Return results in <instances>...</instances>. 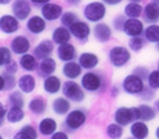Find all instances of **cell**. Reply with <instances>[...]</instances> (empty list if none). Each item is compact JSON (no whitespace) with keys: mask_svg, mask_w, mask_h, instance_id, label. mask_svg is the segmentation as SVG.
<instances>
[{"mask_svg":"<svg viewBox=\"0 0 159 139\" xmlns=\"http://www.w3.org/2000/svg\"><path fill=\"white\" fill-rule=\"evenodd\" d=\"M105 14H106V7L104 5V2H100V1L90 2L84 8V16L89 21H92V23L100 21L105 17Z\"/></svg>","mask_w":159,"mask_h":139,"instance_id":"cell-1","label":"cell"},{"mask_svg":"<svg viewBox=\"0 0 159 139\" xmlns=\"http://www.w3.org/2000/svg\"><path fill=\"white\" fill-rule=\"evenodd\" d=\"M108 59L114 67H123L130 61V51L124 46H114L108 52Z\"/></svg>","mask_w":159,"mask_h":139,"instance_id":"cell-2","label":"cell"},{"mask_svg":"<svg viewBox=\"0 0 159 139\" xmlns=\"http://www.w3.org/2000/svg\"><path fill=\"white\" fill-rule=\"evenodd\" d=\"M123 88L129 94H142L143 91L145 90L144 79L137 74L127 75L123 81Z\"/></svg>","mask_w":159,"mask_h":139,"instance_id":"cell-3","label":"cell"},{"mask_svg":"<svg viewBox=\"0 0 159 139\" xmlns=\"http://www.w3.org/2000/svg\"><path fill=\"white\" fill-rule=\"evenodd\" d=\"M63 93L66 98L74 101V103H80L85 99V93L83 91V88L77 83L71 80L64 83Z\"/></svg>","mask_w":159,"mask_h":139,"instance_id":"cell-4","label":"cell"},{"mask_svg":"<svg viewBox=\"0 0 159 139\" xmlns=\"http://www.w3.org/2000/svg\"><path fill=\"white\" fill-rule=\"evenodd\" d=\"M86 122V114L84 111L81 110H73L68 112L65 119V125L66 128H70L71 131H75L80 128Z\"/></svg>","mask_w":159,"mask_h":139,"instance_id":"cell-5","label":"cell"},{"mask_svg":"<svg viewBox=\"0 0 159 139\" xmlns=\"http://www.w3.org/2000/svg\"><path fill=\"white\" fill-rule=\"evenodd\" d=\"M81 86L83 88H85L86 91L96 92L98 90H100V87H102V79L97 73L87 72L81 78Z\"/></svg>","mask_w":159,"mask_h":139,"instance_id":"cell-6","label":"cell"},{"mask_svg":"<svg viewBox=\"0 0 159 139\" xmlns=\"http://www.w3.org/2000/svg\"><path fill=\"white\" fill-rule=\"evenodd\" d=\"M12 11L17 19L25 20L31 13V6L26 0H14L12 4Z\"/></svg>","mask_w":159,"mask_h":139,"instance_id":"cell-7","label":"cell"},{"mask_svg":"<svg viewBox=\"0 0 159 139\" xmlns=\"http://www.w3.org/2000/svg\"><path fill=\"white\" fill-rule=\"evenodd\" d=\"M41 14L46 20L53 21V20H57L63 16V7L60 5H57V4L47 2L41 7Z\"/></svg>","mask_w":159,"mask_h":139,"instance_id":"cell-8","label":"cell"},{"mask_svg":"<svg viewBox=\"0 0 159 139\" xmlns=\"http://www.w3.org/2000/svg\"><path fill=\"white\" fill-rule=\"evenodd\" d=\"M19 29V23L18 19L13 16L5 14L0 18V31L6 34H12Z\"/></svg>","mask_w":159,"mask_h":139,"instance_id":"cell-9","label":"cell"},{"mask_svg":"<svg viewBox=\"0 0 159 139\" xmlns=\"http://www.w3.org/2000/svg\"><path fill=\"white\" fill-rule=\"evenodd\" d=\"M123 31L130 37H139L144 31L143 21H140L139 19H134V18L126 19Z\"/></svg>","mask_w":159,"mask_h":139,"instance_id":"cell-10","label":"cell"},{"mask_svg":"<svg viewBox=\"0 0 159 139\" xmlns=\"http://www.w3.org/2000/svg\"><path fill=\"white\" fill-rule=\"evenodd\" d=\"M70 32L78 39V40L84 41L89 38V35L91 33L90 26L84 21H77L72 26H70Z\"/></svg>","mask_w":159,"mask_h":139,"instance_id":"cell-11","label":"cell"},{"mask_svg":"<svg viewBox=\"0 0 159 139\" xmlns=\"http://www.w3.org/2000/svg\"><path fill=\"white\" fill-rule=\"evenodd\" d=\"M114 122L117 123V124H119V125H121L123 128L130 125L131 123H134L133 122L131 109L125 107V106L117 109L116 113H114Z\"/></svg>","mask_w":159,"mask_h":139,"instance_id":"cell-12","label":"cell"},{"mask_svg":"<svg viewBox=\"0 0 159 139\" xmlns=\"http://www.w3.org/2000/svg\"><path fill=\"white\" fill-rule=\"evenodd\" d=\"M131 136L136 139H146L150 134V130L146 123L144 122H134L131 124L130 126Z\"/></svg>","mask_w":159,"mask_h":139,"instance_id":"cell-13","label":"cell"},{"mask_svg":"<svg viewBox=\"0 0 159 139\" xmlns=\"http://www.w3.org/2000/svg\"><path fill=\"white\" fill-rule=\"evenodd\" d=\"M93 33L94 37L100 43H106L111 39V35H112V29L108 26L107 24L99 23L97 24L93 29Z\"/></svg>","mask_w":159,"mask_h":139,"instance_id":"cell-14","label":"cell"},{"mask_svg":"<svg viewBox=\"0 0 159 139\" xmlns=\"http://www.w3.org/2000/svg\"><path fill=\"white\" fill-rule=\"evenodd\" d=\"M53 43L51 40H43L38 46L34 48V56L38 59H45L48 58L53 52Z\"/></svg>","mask_w":159,"mask_h":139,"instance_id":"cell-15","label":"cell"},{"mask_svg":"<svg viewBox=\"0 0 159 139\" xmlns=\"http://www.w3.org/2000/svg\"><path fill=\"white\" fill-rule=\"evenodd\" d=\"M12 51L17 54H25L30 50V41L26 37H16L11 44Z\"/></svg>","mask_w":159,"mask_h":139,"instance_id":"cell-16","label":"cell"},{"mask_svg":"<svg viewBox=\"0 0 159 139\" xmlns=\"http://www.w3.org/2000/svg\"><path fill=\"white\" fill-rule=\"evenodd\" d=\"M57 131V122L53 118H44L39 123V132L43 136H52Z\"/></svg>","mask_w":159,"mask_h":139,"instance_id":"cell-17","label":"cell"},{"mask_svg":"<svg viewBox=\"0 0 159 139\" xmlns=\"http://www.w3.org/2000/svg\"><path fill=\"white\" fill-rule=\"evenodd\" d=\"M99 63V59L97 57L94 53L85 52L81 53L79 57V65L83 69L86 70H91L94 69L97 65Z\"/></svg>","mask_w":159,"mask_h":139,"instance_id":"cell-18","label":"cell"},{"mask_svg":"<svg viewBox=\"0 0 159 139\" xmlns=\"http://www.w3.org/2000/svg\"><path fill=\"white\" fill-rule=\"evenodd\" d=\"M58 57L63 61H72L75 57V48L71 44H63L58 47Z\"/></svg>","mask_w":159,"mask_h":139,"instance_id":"cell-19","label":"cell"},{"mask_svg":"<svg viewBox=\"0 0 159 139\" xmlns=\"http://www.w3.org/2000/svg\"><path fill=\"white\" fill-rule=\"evenodd\" d=\"M46 27L45 20L43 18L34 16V17L30 18L27 21V29L30 32H32L34 34H39L41 32H44V29Z\"/></svg>","mask_w":159,"mask_h":139,"instance_id":"cell-20","label":"cell"},{"mask_svg":"<svg viewBox=\"0 0 159 139\" xmlns=\"http://www.w3.org/2000/svg\"><path fill=\"white\" fill-rule=\"evenodd\" d=\"M144 17L148 23H156L159 20V5L156 2H150L144 8Z\"/></svg>","mask_w":159,"mask_h":139,"instance_id":"cell-21","label":"cell"},{"mask_svg":"<svg viewBox=\"0 0 159 139\" xmlns=\"http://www.w3.org/2000/svg\"><path fill=\"white\" fill-rule=\"evenodd\" d=\"M57 64H56V60L51 57L45 58L41 60V63L39 65V73L43 77H50V75L56 71Z\"/></svg>","mask_w":159,"mask_h":139,"instance_id":"cell-22","label":"cell"},{"mask_svg":"<svg viewBox=\"0 0 159 139\" xmlns=\"http://www.w3.org/2000/svg\"><path fill=\"white\" fill-rule=\"evenodd\" d=\"M52 39L56 44H67L71 39V32L65 27H57L52 33Z\"/></svg>","mask_w":159,"mask_h":139,"instance_id":"cell-23","label":"cell"},{"mask_svg":"<svg viewBox=\"0 0 159 139\" xmlns=\"http://www.w3.org/2000/svg\"><path fill=\"white\" fill-rule=\"evenodd\" d=\"M63 73L64 75L68 78V79H75L78 78L81 73V66L78 63L74 61H68L64 65L63 67Z\"/></svg>","mask_w":159,"mask_h":139,"instance_id":"cell-24","label":"cell"},{"mask_svg":"<svg viewBox=\"0 0 159 139\" xmlns=\"http://www.w3.org/2000/svg\"><path fill=\"white\" fill-rule=\"evenodd\" d=\"M60 87H61L60 79L56 75H50L44 81V90L50 94H56L57 92H59Z\"/></svg>","mask_w":159,"mask_h":139,"instance_id":"cell-25","label":"cell"},{"mask_svg":"<svg viewBox=\"0 0 159 139\" xmlns=\"http://www.w3.org/2000/svg\"><path fill=\"white\" fill-rule=\"evenodd\" d=\"M52 109L54 111V113H57L59 116H64V114L68 113V111L71 109V104H70L68 99L60 97V98H57L53 101Z\"/></svg>","mask_w":159,"mask_h":139,"instance_id":"cell-26","label":"cell"},{"mask_svg":"<svg viewBox=\"0 0 159 139\" xmlns=\"http://www.w3.org/2000/svg\"><path fill=\"white\" fill-rule=\"evenodd\" d=\"M18 85H19V88L21 90V92L31 93L35 88V79L31 74H25L19 79Z\"/></svg>","mask_w":159,"mask_h":139,"instance_id":"cell-27","label":"cell"},{"mask_svg":"<svg viewBox=\"0 0 159 139\" xmlns=\"http://www.w3.org/2000/svg\"><path fill=\"white\" fill-rule=\"evenodd\" d=\"M29 109L34 114H43L46 111V100L43 97H35L30 101Z\"/></svg>","mask_w":159,"mask_h":139,"instance_id":"cell-28","label":"cell"},{"mask_svg":"<svg viewBox=\"0 0 159 139\" xmlns=\"http://www.w3.org/2000/svg\"><path fill=\"white\" fill-rule=\"evenodd\" d=\"M25 117V112L23 111L21 107H16V106H12L11 109L7 112V116L6 119L7 122L11 123V124H17V123L21 122Z\"/></svg>","mask_w":159,"mask_h":139,"instance_id":"cell-29","label":"cell"},{"mask_svg":"<svg viewBox=\"0 0 159 139\" xmlns=\"http://www.w3.org/2000/svg\"><path fill=\"white\" fill-rule=\"evenodd\" d=\"M106 134L110 139H120L124 136V128L117 123H112L106 128Z\"/></svg>","mask_w":159,"mask_h":139,"instance_id":"cell-30","label":"cell"},{"mask_svg":"<svg viewBox=\"0 0 159 139\" xmlns=\"http://www.w3.org/2000/svg\"><path fill=\"white\" fill-rule=\"evenodd\" d=\"M139 111H140V122H150L154 119L156 117V110H154L152 106L146 104H142L138 106Z\"/></svg>","mask_w":159,"mask_h":139,"instance_id":"cell-31","label":"cell"},{"mask_svg":"<svg viewBox=\"0 0 159 139\" xmlns=\"http://www.w3.org/2000/svg\"><path fill=\"white\" fill-rule=\"evenodd\" d=\"M124 12H125L126 17L137 19L138 17H140V14L143 13V7L139 2H129L125 6Z\"/></svg>","mask_w":159,"mask_h":139,"instance_id":"cell-32","label":"cell"},{"mask_svg":"<svg viewBox=\"0 0 159 139\" xmlns=\"http://www.w3.org/2000/svg\"><path fill=\"white\" fill-rule=\"evenodd\" d=\"M145 38L150 43H159V25L152 24L145 29Z\"/></svg>","mask_w":159,"mask_h":139,"instance_id":"cell-33","label":"cell"},{"mask_svg":"<svg viewBox=\"0 0 159 139\" xmlns=\"http://www.w3.org/2000/svg\"><path fill=\"white\" fill-rule=\"evenodd\" d=\"M20 65L26 71H34L37 69V60L31 54H24L20 58Z\"/></svg>","mask_w":159,"mask_h":139,"instance_id":"cell-34","label":"cell"},{"mask_svg":"<svg viewBox=\"0 0 159 139\" xmlns=\"http://www.w3.org/2000/svg\"><path fill=\"white\" fill-rule=\"evenodd\" d=\"M18 134L23 139H37L38 138V133L37 130L32 126V125H25L21 128V130L18 132Z\"/></svg>","mask_w":159,"mask_h":139,"instance_id":"cell-35","label":"cell"},{"mask_svg":"<svg viewBox=\"0 0 159 139\" xmlns=\"http://www.w3.org/2000/svg\"><path fill=\"white\" fill-rule=\"evenodd\" d=\"M77 21H78V17L73 12H66V13H64L63 16H61V24H63L64 26L70 27V26H72Z\"/></svg>","mask_w":159,"mask_h":139,"instance_id":"cell-36","label":"cell"},{"mask_svg":"<svg viewBox=\"0 0 159 139\" xmlns=\"http://www.w3.org/2000/svg\"><path fill=\"white\" fill-rule=\"evenodd\" d=\"M8 100H10V104L12 106H16V107H21L23 109L24 106V98L21 96L20 92H13L10 94L8 97Z\"/></svg>","mask_w":159,"mask_h":139,"instance_id":"cell-37","label":"cell"},{"mask_svg":"<svg viewBox=\"0 0 159 139\" xmlns=\"http://www.w3.org/2000/svg\"><path fill=\"white\" fill-rule=\"evenodd\" d=\"M129 46L132 51L134 52H138L140 51L143 47H144V40H143L140 37H132L129 41Z\"/></svg>","mask_w":159,"mask_h":139,"instance_id":"cell-38","label":"cell"},{"mask_svg":"<svg viewBox=\"0 0 159 139\" xmlns=\"http://www.w3.org/2000/svg\"><path fill=\"white\" fill-rule=\"evenodd\" d=\"M148 86L151 87V88H154V90L159 88V70L152 71L148 74Z\"/></svg>","mask_w":159,"mask_h":139,"instance_id":"cell-39","label":"cell"},{"mask_svg":"<svg viewBox=\"0 0 159 139\" xmlns=\"http://www.w3.org/2000/svg\"><path fill=\"white\" fill-rule=\"evenodd\" d=\"M11 60V51L7 47H0V66H5Z\"/></svg>","mask_w":159,"mask_h":139,"instance_id":"cell-40","label":"cell"},{"mask_svg":"<svg viewBox=\"0 0 159 139\" xmlns=\"http://www.w3.org/2000/svg\"><path fill=\"white\" fill-rule=\"evenodd\" d=\"M4 79H5V88L6 90H11V88L14 87V85H16V79H14L13 74L7 73L6 75H4Z\"/></svg>","mask_w":159,"mask_h":139,"instance_id":"cell-41","label":"cell"},{"mask_svg":"<svg viewBox=\"0 0 159 139\" xmlns=\"http://www.w3.org/2000/svg\"><path fill=\"white\" fill-rule=\"evenodd\" d=\"M125 21H126V19L123 16H118V17L116 18L113 20V25H114V27L118 29H124V25H125Z\"/></svg>","mask_w":159,"mask_h":139,"instance_id":"cell-42","label":"cell"},{"mask_svg":"<svg viewBox=\"0 0 159 139\" xmlns=\"http://www.w3.org/2000/svg\"><path fill=\"white\" fill-rule=\"evenodd\" d=\"M5 69H6V72H7V73H10V74H14L18 70L17 63H16L14 60H11L8 64L5 65Z\"/></svg>","mask_w":159,"mask_h":139,"instance_id":"cell-43","label":"cell"},{"mask_svg":"<svg viewBox=\"0 0 159 139\" xmlns=\"http://www.w3.org/2000/svg\"><path fill=\"white\" fill-rule=\"evenodd\" d=\"M133 74H137V75H139L142 79H144L145 77L146 78H148V70L146 69H144V67H138V69L134 70V73Z\"/></svg>","mask_w":159,"mask_h":139,"instance_id":"cell-44","label":"cell"},{"mask_svg":"<svg viewBox=\"0 0 159 139\" xmlns=\"http://www.w3.org/2000/svg\"><path fill=\"white\" fill-rule=\"evenodd\" d=\"M7 109H6V106L2 103H0V126L2 125V123H4V119H5V117L7 116Z\"/></svg>","mask_w":159,"mask_h":139,"instance_id":"cell-45","label":"cell"},{"mask_svg":"<svg viewBox=\"0 0 159 139\" xmlns=\"http://www.w3.org/2000/svg\"><path fill=\"white\" fill-rule=\"evenodd\" d=\"M131 112H132V117H133V122H139L140 120V111L139 107H130Z\"/></svg>","mask_w":159,"mask_h":139,"instance_id":"cell-46","label":"cell"},{"mask_svg":"<svg viewBox=\"0 0 159 139\" xmlns=\"http://www.w3.org/2000/svg\"><path fill=\"white\" fill-rule=\"evenodd\" d=\"M51 139H68V136L64 131H58L51 136Z\"/></svg>","mask_w":159,"mask_h":139,"instance_id":"cell-47","label":"cell"},{"mask_svg":"<svg viewBox=\"0 0 159 139\" xmlns=\"http://www.w3.org/2000/svg\"><path fill=\"white\" fill-rule=\"evenodd\" d=\"M123 0H102L104 4H107V5H118L120 4Z\"/></svg>","mask_w":159,"mask_h":139,"instance_id":"cell-48","label":"cell"},{"mask_svg":"<svg viewBox=\"0 0 159 139\" xmlns=\"http://www.w3.org/2000/svg\"><path fill=\"white\" fill-rule=\"evenodd\" d=\"M4 88H5V79H4V77L0 75V91H2Z\"/></svg>","mask_w":159,"mask_h":139,"instance_id":"cell-49","label":"cell"},{"mask_svg":"<svg viewBox=\"0 0 159 139\" xmlns=\"http://www.w3.org/2000/svg\"><path fill=\"white\" fill-rule=\"evenodd\" d=\"M31 1L34 2V4H44V5H45V4H47L50 0H31Z\"/></svg>","mask_w":159,"mask_h":139,"instance_id":"cell-50","label":"cell"},{"mask_svg":"<svg viewBox=\"0 0 159 139\" xmlns=\"http://www.w3.org/2000/svg\"><path fill=\"white\" fill-rule=\"evenodd\" d=\"M67 2H70L71 5H77L80 2V0H67Z\"/></svg>","mask_w":159,"mask_h":139,"instance_id":"cell-51","label":"cell"},{"mask_svg":"<svg viewBox=\"0 0 159 139\" xmlns=\"http://www.w3.org/2000/svg\"><path fill=\"white\" fill-rule=\"evenodd\" d=\"M112 96H113V97H117V96H118V88H117V87H113V88H112Z\"/></svg>","mask_w":159,"mask_h":139,"instance_id":"cell-52","label":"cell"},{"mask_svg":"<svg viewBox=\"0 0 159 139\" xmlns=\"http://www.w3.org/2000/svg\"><path fill=\"white\" fill-rule=\"evenodd\" d=\"M12 0H0V5H7L10 4Z\"/></svg>","mask_w":159,"mask_h":139,"instance_id":"cell-53","label":"cell"},{"mask_svg":"<svg viewBox=\"0 0 159 139\" xmlns=\"http://www.w3.org/2000/svg\"><path fill=\"white\" fill-rule=\"evenodd\" d=\"M154 106H156V110L159 112V100H157V101L154 103Z\"/></svg>","mask_w":159,"mask_h":139,"instance_id":"cell-54","label":"cell"},{"mask_svg":"<svg viewBox=\"0 0 159 139\" xmlns=\"http://www.w3.org/2000/svg\"><path fill=\"white\" fill-rule=\"evenodd\" d=\"M156 137H157V139H159V126L156 128Z\"/></svg>","mask_w":159,"mask_h":139,"instance_id":"cell-55","label":"cell"},{"mask_svg":"<svg viewBox=\"0 0 159 139\" xmlns=\"http://www.w3.org/2000/svg\"><path fill=\"white\" fill-rule=\"evenodd\" d=\"M13 139H23L21 138V137H20V136H19V134H16V136H14V137H13Z\"/></svg>","mask_w":159,"mask_h":139,"instance_id":"cell-56","label":"cell"},{"mask_svg":"<svg viewBox=\"0 0 159 139\" xmlns=\"http://www.w3.org/2000/svg\"><path fill=\"white\" fill-rule=\"evenodd\" d=\"M129 1H130V2H140L142 0H129Z\"/></svg>","mask_w":159,"mask_h":139,"instance_id":"cell-57","label":"cell"},{"mask_svg":"<svg viewBox=\"0 0 159 139\" xmlns=\"http://www.w3.org/2000/svg\"><path fill=\"white\" fill-rule=\"evenodd\" d=\"M153 2H156V4H158L159 5V0H153Z\"/></svg>","mask_w":159,"mask_h":139,"instance_id":"cell-58","label":"cell"},{"mask_svg":"<svg viewBox=\"0 0 159 139\" xmlns=\"http://www.w3.org/2000/svg\"><path fill=\"white\" fill-rule=\"evenodd\" d=\"M157 50L159 51V43H157Z\"/></svg>","mask_w":159,"mask_h":139,"instance_id":"cell-59","label":"cell"},{"mask_svg":"<svg viewBox=\"0 0 159 139\" xmlns=\"http://www.w3.org/2000/svg\"><path fill=\"white\" fill-rule=\"evenodd\" d=\"M126 139H136V138H133V137H129V138H126Z\"/></svg>","mask_w":159,"mask_h":139,"instance_id":"cell-60","label":"cell"},{"mask_svg":"<svg viewBox=\"0 0 159 139\" xmlns=\"http://www.w3.org/2000/svg\"><path fill=\"white\" fill-rule=\"evenodd\" d=\"M0 139H2V137H1V134H0Z\"/></svg>","mask_w":159,"mask_h":139,"instance_id":"cell-61","label":"cell"}]
</instances>
